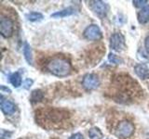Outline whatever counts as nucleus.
Returning a JSON list of instances; mask_svg holds the SVG:
<instances>
[{
  "label": "nucleus",
  "mask_w": 149,
  "mask_h": 139,
  "mask_svg": "<svg viewBox=\"0 0 149 139\" xmlns=\"http://www.w3.org/2000/svg\"><path fill=\"white\" fill-rule=\"evenodd\" d=\"M32 85H33V80H30V79H27V80H25L24 83H23V87H24L25 89H29Z\"/></svg>",
  "instance_id": "22"
},
{
  "label": "nucleus",
  "mask_w": 149,
  "mask_h": 139,
  "mask_svg": "<svg viewBox=\"0 0 149 139\" xmlns=\"http://www.w3.org/2000/svg\"><path fill=\"white\" fill-rule=\"evenodd\" d=\"M14 32V22L10 18L2 16L0 20V32L5 38H8L13 34Z\"/></svg>",
  "instance_id": "5"
},
{
  "label": "nucleus",
  "mask_w": 149,
  "mask_h": 139,
  "mask_svg": "<svg viewBox=\"0 0 149 139\" xmlns=\"http://www.w3.org/2000/svg\"><path fill=\"white\" fill-rule=\"evenodd\" d=\"M69 139H84L83 134L80 133H74L72 134L71 136L69 137Z\"/></svg>",
  "instance_id": "23"
},
{
  "label": "nucleus",
  "mask_w": 149,
  "mask_h": 139,
  "mask_svg": "<svg viewBox=\"0 0 149 139\" xmlns=\"http://www.w3.org/2000/svg\"><path fill=\"white\" fill-rule=\"evenodd\" d=\"M9 81L12 83L14 87H19L22 85V76L19 72H14L12 73L10 77H9Z\"/></svg>",
  "instance_id": "15"
},
{
  "label": "nucleus",
  "mask_w": 149,
  "mask_h": 139,
  "mask_svg": "<svg viewBox=\"0 0 149 139\" xmlns=\"http://www.w3.org/2000/svg\"><path fill=\"white\" fill-rule=\"evenodd\" d=\"M144 46H146V49L147 52H149V36H147L146 40H144Z\"/></svg>",
  "instance_id": "24"
},
{
  "label": "nucleus",
  "mask_w": 149,
  "mask_h": 139,
  "mask_svg": "<svg viewBox=\"0 0 149 139\" xmlns=\"http://www.w3.org/2000/svg\"><path fill=\"white\" fill-rule=\"evenodd\" d=\"M110 47L116 52H121L126 49V43L124 36L120 32H115L110 37Z\"/></svg>",
  "instance_id": "6"
},
{
  "label": "nucleus",
  "mask_w": 149,
  "mask_h": 139,
  "mask_svg": "<svg viewBox=\"0 0 149 139\" xmlns=\"http://www.w3.org/2000/svg\"><path fill=\"white\" fill-rule=\"evenodd\" d=\"M149 21V5H146L138 13V21L141 24H146Z\"/></svg>",
  "instance_id": "12"
},
{
  "label": "nucleus",
  "mask_w": 149,
  "mask_h": 139,
  "mask_svg": "<svg viewBox=\"0 0 149 139\" xmlns=\"http://www.w3.org/2000/svg\"><path fill=\"white\" fill-rule=\"evenodd\" d=\"M44 98V93L39 89L34 90L32 92L31 96H30V100L32 103H37V102H40L42 99Z\"/></svg>",
  "instance_id": "14"
},
{
  "label": "nucleus",
  "mask_w": 149,
  "mask_h": 139,
  "mask_svg": "<svg viewBox=\"0 0 149 139\" xmlns=\"http://www.w3.org/2000/svg\"><path fill=\"white\" fill-rule=\"evenodd\" d=\"M108 60L110 62L114 63V64H121L123 62L122 58H120L119 57H118L116 55L113 54V53H110L108 56Z\"/></svg>",
  "instance_id": "19"
},
{
  "label": "nucleus",
  "mask_w": 149,
  "mask_h": 139,
  "mask_svg": "<svg viewBox=\"0 0 149 139\" xmlns=\"http://www.w3.org/2000/svg\"><path fill=\"white\" fill-rule=\"evenodd\" d=\"M134 124L128 120H123L119 122L114 130V133L119 138H130L134 133Z\"/></svg>",
  "instance_id": "4"
},
{
  "label": "nucleus",
  "mask_w": 149,
  "mask_h": 139,
  "mask_svg": "<svg viewBox=\"0 0 149 139\" xmlns=\"http://www.w3.org/2000/svg\"><path fill=\"white\" fill-rule=\"evenodd\" d=\"M26 18H27V20L30 21H41L42 19L44 18V16L39 12H31L29 14H27Z\"/></svg>",
  "instance_id": "18"
},
{
  "label": "nucleus",
  "mask_w": 149,
  "mask_h": 139,
  "mask_svg": "<svg viewBox=\"0 0 149 139\" xmlns=\"http://www.w3.org/2000/svg\"><path fill=\"white\" fill-rule=\"evenodd\" d=\"M1 91H2V93H3V91H6L8 94H9V93H11V91H10V89L9 88H8V87H6V86H4V85H1Z\"/></svg>",
  "instance_id": "25"
},
{
  "label": "nucleus",
  "mask_w": 149,
  "mask_h": 139,
  "mask_svg": "<svg viewBox=\"0 0 149 139\" xmlns=\"http://www.w3.org/2000/svg\"><path fill=\"white\" fill-rule=\"evenodd\" d=\"M100 85V80L96 74L90 73L84 76L82 80V86L85 88L86 90H95Z\"/></svg>",
  "instance_id": "7"
},
{
  "label": "nucleus",
  "mask_w": 149,
  "mask_h": 139,
  "mask_svg": "<svg viewBox=\"0 0 149 139\" xmlns=\"http://www.w3.org/2000/svg\"><path fill=\"white\" fill-rule=\"evenodd\" d=\"M110 95L115 101L129 104L143 95V89L139 83L127 74H118L111 80Z\"/></svg>",
  "instance_id": "1"
},
{
  "label": "nucleus",
  "mask_w": 149,
  "mask_h": 139,
  "mask_svg": "<svg viewBox=\"0 0 149 139\" xmlns=\"http://www.w3.org/2000/svg\"><path fill=\"white\" fill-rule=\"evenodd\" d=\"M36 122L47 129H61L69 123L70 113L63 109L47 108L36 111Z\"/></svg>",
  "instance_id": "2"
},
{
  "label": "nucleus",
  "mask_w": 149,
  "mask_h": 139,
  "mask_svg": "<svg viewBox=\"0 0 149 139\" xmlns=\"http://www.w3.org/2000/svg\"><path fill=\"white\" fill-rule=\"evenodd\" d=\"M83 35L87 40L96 41V40H100L102 38V34L99 26L96 24H91L86 28L85 31H84Z\"/></svg>",
  "instance_id": "8"
},
{
  "label": "nucleus",
  "mask_w": 149,
  "mask_h": 139,
  "mask_svg": "<svg viewBox=\"0 0 149 139\" xmlns=\"http://www.w3.org/2000/svg\"><path fill=\"white\" fill-rule=\"evenodd\" d=\"M23 55H24V58L26 59V61L28 64L32 65L33 64V55H32V50H31V46L25 43L24 47H23Z\"/></svg>",
  "instance_id": "16"
},
{
  "label": "nucleus",
  "mask_w": 149,
  "mask_h": 139,
  "mask_svg": "<svg viewBox=\"0 0 149 139\" xmlns=\"http://www.w3.org/2000/svg\"><path fill=\"white\" fill-rule=\"evenodd\" d=\"M12 133L11 132H8V131H5L4 129L1 130V139H9L11 136Z\"/></svg>",
  "instance_id": "21"
},
{
  "label": "nucleus",
  "mask_w": 149,
  "mask_h": 139,
  "mask_svg": "<svg viewBox=\"0 0 149 139\" xmlns=\"http://www.w3.org/2000/svg\"><path fill=\"white\" fill-rule=\"evenodd\" d=\"M90 7L91 10L101 18L106 16L108 12V5L102 1H91Z\"/></svg>",
  "instance_id": "9"
},
{
  "label": "nucleus",
  "mask_w": 149,
  "mask_h": 139,
  "mask_svg": "<svg viewBox=\"0 0 149 139\" xmlns=\"http://www.w3.org/2000/svg\"><path fill=\"white\" fill-rule=\"evenodd\" d=\"M46 69L55 76L65 77L71 73L72 66L67 58L63 57H55L46 64Z\"/></svg>",
  "instance_id": "3"
},
{
  "label": "nucleus",
  "mask_w": 149,
  "mask_h": 139,
  "mask_svg": "<svg viewBox=\"0 0 149 139\" xmlns=\"http://www.w3.org/2000/svg\"><path fill=\"white\" fill-rule=\"evenodd\" d=\"M88 136H90V139H102V133L99 128L93 127L88 131Z\"/></svg>",
  "instance_id": "17"
},
{
  "label": "nucleus",
  "mask_w": 149,
  "mask_h": 139,
  "mask_svg": "<svg viewBox=\"0 0 149 139\" xmlns=\"http://www.w3.org/2000/svg\"><path fill=\"white\" fill-rule=\"evenodd\" d=\"M133 3V5L135 7H137V8H144L146 6V4L148 3V1H146V0H135V1H133L132 2Z\"/></svg>",
  "instance_id": "20"
},
{
  "label": "nucleus",
  "mask_w": 149,
  "mask_h": 139,
  "mask_svg": "<svg viewBox=\"0 0 149 139\" xmlns=\"http://www.w3.org/2000/svg\"><path fill=\"white\" fill-rule=\"evenodd\" d=\"M134 72L136 75L143 79V80H146L149 79V68L144 64H138L134 68Z\"/></svg>",
  "instance_id": "11"
},
{
  "label": "nucleus",
  "mask_w": 149,
  "mask_h": 139,
  "mask_svg": "<svg viewBox=\"0 0 149 139\" xmlns=\"http://www.w3.org/2000/svg\"><path fill=\"white\" fill-rule=\"evenodd\" d=\"M76 12V10L73 8H64L63 10L58 11V12H55L53 14H51V17L52 18H64V17H67L70 15H73V14Z\"/></svg>",
  "instance_id": "13"
},
{
  "label": "nucleus",
  "mask_w": 149,
  "mask_h": 139,
  "mask_svg": "<svg viewBox=\"0 0 149 139\" xmlns=\"http://www.w3.org/2000/svg\"><path fill=\"white\" fill-rule=\"evenodd\" d=\"M1 110L5 115H11L16 111V105L9 100H1Z\"/></svg>",
  "instance_id": "10"
}]
</instances>
